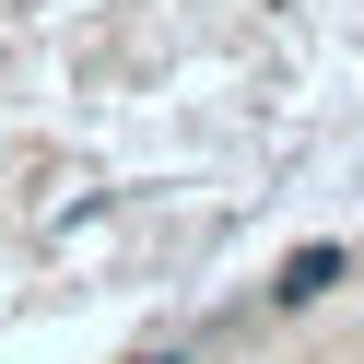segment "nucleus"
I'll list each match as a JSON object with an SVG mask.
<instances>
[{
  "label": "nucleus",
  "instance_id": "f257e3e1",
  "mask_svg": "<svg viewBox=\"0 0 364 364\" xmlns=\"http://www.w3.org/2000/svg\"><path fill=\"white\" fill-rule=\"evenodd\" d=\"M329 270H341V259H329V247H306V259H294V270H282V306H306V294H329Z\"/></svg>",
  "mask_w": 364,
  "mask_h": 364
}]
</instances>
